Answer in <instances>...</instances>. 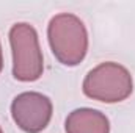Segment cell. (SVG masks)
Instances as JSON below:
<instances>
[{
  "label": "cell",
  "mask_w": 135,
  "mask_h": 133,
  "mask_svg": "<svg viewBox=\"0 0 135 133\" xmlns=\"http://www.w3.org/2000/svg\"><path fill=\"white\" fill-rule=\"evenodd\" d=\"M52 102L47 96L27 91L16 96L11 103V116L16 125L25 133L42 132L52 119Z\"/></svg>",
  "instance_id": "cell-4"
},
{
  "label": "cell",
  "mask_w": 135,
  "mask_h": 133,
  "mask_svg": "<svg viewBox=\"0 0 135 133\" xmlns=\"http://www.w3.org/2000/svg\"><path fill=\"white\" fill-rule=\"evenodd\" d=\"M0 133H3V132H2V127H0Z\"/></svg>",
  "instance_id": "cell-7"
},
{
  "label": "cell",
  "mask_w": 135,
  "mask_h": 133,
  "mask_svg": "<svg viewBox=\"0 0 135 133\" xmlns=\"http://www.w3.org/2000/svg\"><path fill=\"white\" fill-rule=\"evenodd\" d=\"M83 94L104 103H116L126 100L134 89L131 72L124 66L107 61L93 67L83 80Z\"/></svg>",
  "instance_id": "cell-2"
},
{
  "label": "cell",
  "mask_w": 135,
  "mask_h": 133,
  "mask_svg": "<svg viewBox=\"0 0 135 133\" xmlns=\"http://www.w3.org/2000/svg\"><path fill=\"white\" fill-rule=\"evenodd\" d=\"M13 75L19 81H35L42 75L44 61L38 33L30 24L19 22L9 30Z\"/></svg>",
  "instance_id": "cell-3"
},
{
  "label": "cell",
  "mask_w": 135,
  "mask_h": 133,
  "mask_svg": "<svg viewBox=\"0 0 135 133\" xmlns=\"http://www.w3.org/2000/svg\"><path fill=\"white\" fill-rule=\"evenodd\" d=\"M65 129L66 133H110V122L99 110L77 108L68 114Z\"/></svg>",
  "instance_id": "cell-5"
},
{
  "label": "cell",
  "mask_w": 135,
  "mask_h": 133,
  "mask_svg": "<svg viewBox=\"0 0 135 133\" xmlns=\"http://www.w3.org/2000/svg\"><path fill=\"white\" fill-rule=\"evenodd\" d=\"M47 38L52 53L65 66H77L88 52L86 28L83 22L71 13H61L50 19Z\"/></svg>",
  "instance_id": "cell-1"
},
{
  "label": "cell",
  "mask_w": 135,
  "mask_h": 133,
  "mask_svg": "<svg viewBox=\"0 0 135 133\" xmlns=\"http://www.w3.org/2000/svg\"><path fill=\"white\" fill-rule=\"evenodd\" d=\"M2 67H3V55H2V44H0V72H2Z\"/></svg>",
  "instance_id": "cell-6"
}]
</instances>
